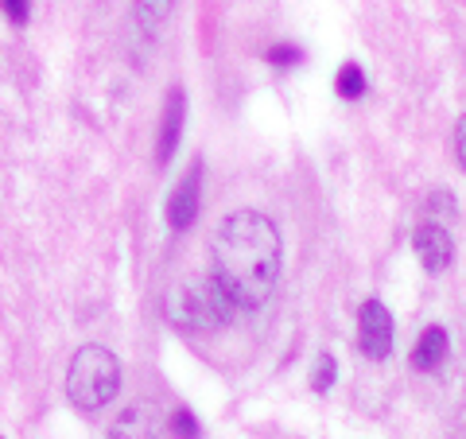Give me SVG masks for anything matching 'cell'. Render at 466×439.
Here are the masks:
<instances>
[{
  "label": "cell",
  "instance_id": "1",
  "mask_svg": "<svg viewBox=\"0 0 466 439\" xmlns=\"http://www.w3.org/2000/svg\"><path fill=\"white\" fill-rule=\"evenodd\" d=\"M214 281L238 311L265 307L280 281V233L272 218L233 210L214 233Z\"/></svg>",
  "mask_w": 466,
  "mask_h": 439
},
{
  "label": "cell",
  "instance_id": "2",
  "mask_svg": "<svg viewBox=\"0 0 466 439\" xmlns=\"http://www.w3.org/2000/svg\"><path fill=\"white\" fill-rule=\"evenodd\" d=\"M233 311H238V307L229 303V296L218 288L214 276L210 281L187 276V281H179L167 291V319L187 334H207V331L226 327Z\"/></svg>",
  "mask_w": 466,
  "mask_h": 439
},
{
  "label": "cell",
  "instance_id": "3",
  "mask_svg": "<svg viewBox=\"0 0 466 439\" xmlns=\"http://www.w3.org/2000/svg\"><path fill=\"white\" fill-rule=\"evenodd\" d=\"M121 389V362L106 346H82L66 370V397L82 413L106 408Z\"/></svg>",
  "mask_w": 466,
  "mask_h": 439
},
{
  "label": "cell",
  "instance_id": "4",
  "mask_svg": "<svg viewBox=\"0 0 466 439\" xmlns=\"http://www.w3.org/2000/svg\"><path fill=\"white\" fill-rule=\"evenodd\" d=\"M358 331H361V354L381 362L392 354V315L381 300H366L358 311Z\"/></svg>",
  "mask_w": 466,
  "mask_h": 439
},
{
  "label": "cell",
  "instance_id": "5",
  "mask_svg": "<svg viewBox=\"0 0 466 439\" xmlns=\"http://www.w3.org/2000/svg\"><path fill=\"white\" fill-rule=\"evenodd\" d=\"M198 199H202V159H195L183 179L175 183V191L167 199V226L191 230V222L198 218Z\"/></svg>",
  "mask_w": 466,
  "mask_h": 439
},
{
  "label": "cell",
  "instance_id": "6",
  "mask_svg": "<svg viewBox=\"0 0 466 439\" xmlns=\"http://www.w3.org/2000/svg\"><path fill=\"white\" fill-rule=\"evenodd\" d=\"M412 249H416V257H420V265H424L428 272H443L451 260H455V245H451V233L443 226H420L412 233Z\"/></svg>",
  "mask_w": 466,
  "mask_h": 439
},
{
  "label": "cell",
  "instance_id": "7",
  "mask_svg": "<svg viewBox=\"0 0 466 439\" xmlns=\"http://www.w3.org/2000/svg\"><path fill=\"white\" fill-rule=\"evenodd\" d=\"M183 113H187V97H183V90H171V94H167V106H164V125H159V144H156V159H159V164H167L171 152L179 148Z\"/></svg>",
  "mask_w": 466,
  "mask_h": 439
},
{
  "label": "cell",
  "instance_id": "8",
  "mask_svg": "<svg viewBox=\"0 0 466 439\" xmlns=\"http://www.w3.org/2000/svg\"><path fill=\"white\" fill-rule=\"evenodd\" d=\"M152 432H156V424H152L148 404H128L125 413L113 420L109 439H152Z\"/></svg>",
  "mask_w": 466,
  "mask_h": 439
},
{
  "label": "cell",
  "instance_id": "9",
  "mask_svg": "<svg viewBox=\"0 0 466 439\" xmlns=\"http://www.w3.org/2000/svg\"><path fill=\"white\" fill-rule=\"evenodd\" d=\"M443 358H447V331L443 327H428L424 334H420L416 350H412V365L420 373H428V370H440Z\"/></svg>",
  "mask_w": 466,
  "mask_h": 439
},
{
  "label": "cell",
  "instance_id": "10",
  "mask_svg": "<svg viewBox=\"0 0 466 439\" xmlns=\"http://www.w3.org/2000/svg\"><path fill=\"white\" fill-rule=\"evenodd\" d=\"M171 8H175V0H133V16L144 36L164 32V24L171 20Z\"/></svg>",
  "mask_w": 466,
  "mask_h": 439
},
{
  "label": "cell",
  "instance_id": "11",
  "mask_svg": "<svg viewBox=\"0 0 466 439\" xmlns=\"http://www.w3.org/2000/svg\"><path fill=\"white\" fill-rule=\"evenodd\" d=\"M334 90H339L342 97H361L366 94V75H361L358 63H342L339 78H334Z\"/></svg>",
  "mask_w": 466,
  "mask_h": 439
},
{
  "label": "cell",
  "instance_id": "12",
  "mask_svg": "<svg viewBox=\"0 0 466 439\" xmlns=\"http://www.w3.org/2000/svg\"><path fill=\"white\" fill-rule=\"evenodd\" d=\"M334 377H339V362H334L330 354H319L315 358V370H311V389L315 393H327L334 385Z\"/></svg>",
  "mask_w": 466,
  "mask_h": 439
},
{
  "label": "cell",
  "instance_id": "13",
  "mask_svg": "<svg viewBox=\"0 0 466 439\" xmlns=\"http://www.w3.org/2000/svg\"><path fill=\"white\" fill-rule=\"evenodd\" d=\"M171 432L179 439H198V424H195V416L187 413V408H179V413L171 416Z\"/></svg>",
  "mask_w": 466,
  "mask_h": 439
},
{
  "label": "cell",
  "instance_id": "14",
  "mask_svg": "<svg viewBox=\"0 0 466 439\" xmlns=\"http://www.w3.org/2000/svg\"><path fill=\"white\" fill-rule=\"evenodd\" d=\"M428 210H431V218H455V210H459V202L451 199L447 191H435L431 199H428Z\"/></svg>",
  "mask_w": 466,
  "mask_h": 439
},
{
  "label": "cell",
  "instance_id": "15",
  "mask_svg": "<svg viewBox=\"0 0 466 439\" xmlns=\"http://www.w3.org/2000/svg\"><path fill=\"white\" fill-rule=\"evenodd\" d=\"M268 63H272V66H291V63H299V47H291V43H280V47L268 51Z\"/></svg>",
  "mask_w": 466,
  "mask_h": 439
},
{
  "label": "cell",
  "instance_id": "16",
  "mask_svg": "<svg viewBox=\"0 0 466 439\" xmlns=\"http://www.w3.org/2000/svg\"><path fill=\"white\" fill-rule=\"evenodd\" d=\"M0 8L8 12V20L24 24V20H27V12H32V0H0Z\"/></svg>",
  "mask_w": 466,
  "mask_h": 439
},
{
  "label": "cell",
  "instance_id": "17",
  "mask_svg": "<svg viewBox=\"0 0 466 439\" xmlns=\"http://www.w3.org/2000/svg\"><path fill=\"white\" fill-rule=\"evenodd\" d=\"M455 148H459V164L466 168V113H462V121L455 128Z\"/></svg>",
  "mask_w": 466,
  "mask_h": 439
}]
</instances>
